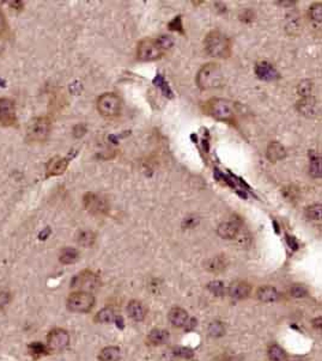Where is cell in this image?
I'll list each match as a JSON object with an SVG mask.
<instances>
[{
    "label": "cell",
    "instance_id": "1",
    "mask_svg": "<svg viewBox=\"0 0 322 361\" xmlns=\"http://www.w3.org/2000/svg\"><path fill=\"white\" fill-rule=\"evenodd\" d=\"M174 42L169 36H159L157 39H143L137 46V58L140 61H155L163 57Z\"/></svg>",
    "mask_w": 322,
    "mask_h": 361
},
{
    "label": "cell",
    "instance_id": "2",
    "mask_svg": "<svg viewBox=\"0 0 322 361\" xmlns=\"http://www.w3.org/2000/svg\"><path fill=\"white\" fill-rule=\"evenodd\" d=\"M204 47L208 55L219 59L229 58L232 51L229 37L218 30H212L206 35L204 40Z\"/></svg>",
    "mask_w": 322,
    "mask_h": 361
},
{
    "label": "cell",
    "instance_id": "3",
    "mask_svg": "<svg viewBox=\"0 0 322 361\" xmlns=\"http://www.w3.org/2000/svg\"><path fill=\"white\" fill-rule=\"evenodd\" d=\"M200 90L217 89L223 85V72L218 64H206L198 72L196 78Z\"/></svg>",
    "mask_w": 322,
    "mask_h": 361
},
{
    "label": "cell",
    "instance_id": "4",
    "mask_svg": "<svg viewBox=\"0 0 322 361\" xmlns=\"http://www.w3.org/2000/svg\"><path fill=\"white\" fill-rule=\"evenodd\" d=\"M205 109L212 117L218 121H235L236 105L234 102L225 98H212L206 102Z\"/></svg>",
    "mask_w": 322,
    "mask_h": 361
},
{
    "label": "cell",
    "instance_id": "5",
    "mask_svg": "<svg viewBox=\"0 0 322 361\" xmlns=\"http://www.w3.org/2000/svg\"><path fill=\"white\" fill-rule=\"evenodd\" d=\"M52 122L48 117L38 116L29 121L25 131V139L29 143H42L51 134Z\"/></svg>",
    "mask_w": 322,
    "mask_h": 361
},
{
    "label": "cell",
    "instance_id": "6",
    "mask_svg": "<svg viewBox=\"0 0 322 361\" xmlns=\"http://www.w3.org/2000/svg\"><path fill=\"white\" fill-rule=\"evenodd\" d=\"M66 305L71 312L85 313L93 310V307L95 306V297L90 292L77 290V292L70 294V297L67 298Z\"/></svg>",
    "mask_w": 322,
    "mask_h": 361
},
{
    "label": "cell",
    "instance_id": "7",
    "mask_svg": "<svg viewBox=\"0 0 322 361\" xmlns=\"http://www.w3.org/2000/svg\"><path fill=\"white\" fill-rule=\"evenodd\" d=\"M122 102L117 95L113 92L103 93L97 99V110L105 117H115L121 113Z\"/></svg>",
    "mask_w": 322,
    "mask_h": 361
},
{
    "label": "cell",
    "instance_id": "8",
    "mask_svg": "<svg viewBox=\"0 0 322 361\" xmlns=\"http://www.w3.org/2000/svg\"><path fill=\"white\" fill-rule=\"evenodd\" d=\"M83 206L93 216H106L109 212V201L102 194L87 193L83 196Z\"/></svg>",
    "mask_w": 322,
    "mask_h": 361
},
{
    "label": "cell",
    "instance_id": "9",
    "mask_svg": "<svg viewBox=\"0 0 322 361\" xmlns=\"http://www.w3.org/2000/svg\"><path fill=\"white\" fill-rule=\"evenodd\" d=\"M99 284V277L95 273L91 271H83L72 279L71 287L77 289L78 290H83V292H89V290L96 289Z\"/></svg>",
    "mask_w": 322,
    "mask_h": 361
},
{
    "label": "cell",
    "instance_id": "10",
    "mask_svg": "<svg viewBox=\"0 0 322 361\" xmlns=\"http://www.w3.org/2000/svg\"><path fill=\"white\" fill-rule=\"evenodd\" d=\"M70 335L64 329H53L47 336V348L49 352H63L69 347Z\"/></svg>",
    "mask_w": 322,
    "mask_h": 361
},
{
    "label": "cell",
    "instance_id": "11",
    "mask_svg": "<svg viewBox=\"0 0 322 361\" xmlns=\"http://www.w3.org/2000/svg\"><path fill=\"white\" fill-rule=\"evenodd\" d=\"M17 122L16 104L10 98H0V126L12 127Z\"/></svg>",
    "mask_w": 322,
    "mask_h": 361
},
{
    "label": "cell",
    "instance_id": "12",
    "mask_svg": "<svg viewBox=\"0 0 322 361\" xmlns=\"http://www.w3.org/2000/svg\"><path fill=\"white\" fill-rule=\"evenodd\" d=\"M297 110L306 117L314 119L320 115V103L313 96L303 97L301 101L297 102Z\"/></svg>",
    "mask_w": 322,
    "mask_h": 361
},
{
    "label": "cell",
    "instance_id": "13",
    "mask_svg": "<svg viewBox=\"0 0 322 361\" xmlns=\"http://www.w3.org/2000/svg\"><path fill=\"white\" fill-rule=\"evenodd\" d=\"M69 164L70 160L67 158L60 157V155H55V157L51 158L46 164V178L63 175L67 170Z\"/></svg>",
    "mask_w": 322,
    "mask_h": 361
},
{
    "label": "cell",
    "instance_id": "14",
    "mask_svg": "<svg viewBox=\"0 0 322 361\" xmlns=\"http://www.w3.org/2000/svg\"><path fill=\"white\" fill-rule=\"evenodd\" d=\"M254 71H255L256 77L265 81H274L278 80L280 78L279 72L277 71L276 67L272 64L267 63V61H259V63H256Z\"/></svg>",
    "mask_w": 322,
    "mask_h": 361
},
{
    "label": "cell",
    "instance_id": "15",
    "mask_svg": "<svg viewBox=\"0 0 322 361\" xmlns=\"http://www.w3.org/2000/svg\"><path fill=\"white\" fill-rule=\"evenodd\" d=\"M227 293L231 298L237 299V300H242L246 299L252 293V286L249 284L244 283V281H235L229 286L227 289Z\"/></svg>",
    "mask_w": 322,
    "mask_h": 361
},
{
    "label": "cell",
    "instance_id": "16",
    "mask_svg": "<svg viewBox=\"0 0 322 361\" xmlns=\"http://www.w3.org/2000/svg\"><path fill=\"white\" fill-rule=\"evenodd\" d=\"M266 155H267L268 160L276 163V161L283 160L286 157V149L283 144L278 142H271L267 146Z\"/></svg>",
    "mask_w": 322,
    "mask_h": 361
},
{
    "label": "cell",
    "instance_id": "17",
    "mask_svg": "<svg viewBox=\"0 0 322 361\" xmlns=\"http://www.w3.org/2000/svg\"><path fill=\"white\" fill-rule=\"evenodd\" d=\"M238 231H240V224L236 221L221 222L217 228V233L224 239L235 238V237L237 236Z\"/></svg>",
    "mask_w": 322,
    "mask_h": 361
},
{
    "label": "cell",
    "instance_id": "18",
    "mask_svg": "<svg viewBox=\"0 0 322 361\" xmlns=\"http://www.w3.org/2000/svg\"><path fill=\"white\" fill-rule=\"evenodd\" d=\"M168 318H169V322L174 327L176 328H183L186 324H187L188 317L187 311L181 309V307H174L169 311V315H168Z\"/></svg>",
    "mask_w": 322,
    "mask_h": 361
},
{
    "label": "cell",
    "instance_id": "19",
    "mask_svg": "<svg viewBox=\"0 0 322 361\" xmlns=\"http://www.w3.org/2000/svg\"><path fill=\"white\" fill-rule=\"evenodd\" d=\"M127 313L133 321L141 322L146 316V310L144 305L138 300H131L127 305Z\"/></svg>",
    "mask_w": 322,
    "mask_h": 361
},
{
    "label": "cell",
    "instance_id": "20",
    "mask_svg": "<svg viewBox=\"0 0 322 361\" xmlns=\"http://www.w3.org/2000/svg\"><path fill=\"white\" fill-rule=\"evenodd\" d=\"M256 295H258L259 300L264 301V303H273L280 298V293L272 286L260 287Z\"/></svg>",
    "mask_w": 322,
    "mask_h": 361
},
{
    "label": "cell",
    "instance_id": "21",
    "mask_svg": "<svg viewBox=\"0 0 322 361\" xmlns=\"http://www.w3.org/2000/svg\"><path fill=\"white\" fill-rule=\"evenodd\" d=\"M170 335L167 330L163 329H153L150 331L149 336H147V340L149 342L151 343L153 346H159V345H164L169 341Z\"/></svg>",
    "mask_w": 322,
    "mask_h": 361
},
{
    "label": "cell",
    "instance_id": "22",
    "mask_svg": "<svg viewBox=\"0 0 322 361\" xmlns=\"http://www.w3.org/2000/svg\"><path fill=\"white\" fill-rule=\"evenodd\" d=\"M79 260V251L75 248H64L60 252L59 261L63 265H72Z\"/></svg>",
    "mask_w": 322,
    "mask_h": 361
},
{
    "label": "cell",
    "instance_id": "23",
    "mask_svg": "<svg viewBox=\"0 0 322 361\" xmlns=\"http://www.w3.org/2000/svg\"><path fill=\"white\" fill-rule=\"evenodd\" d=\"M121 351L119 347H106L101 351V353L99 355L100 361H117L120 359Z\"/></svg>",
    "mask_w": 322,
    "mask_h": 361
},
{
    "label": "cell",
    "instance_id": "24",
    "mask_svg": "<svg viewBox=\"0 0 322 361\" xmlns=\"http://www.w3.org/2000/svg\"><path fill=\"white\" fill-rule=\"evenodd\" d=\"M96 240V234L93 232V231H81L77 237V243L79 245L84 246V248H90V246L94 245Z\"/></svg>",
    "mask_w": 322,
    "mask_h": 361
},
{
    "label": "cell",
    "instance_id": "25",
    "mask_svg": "<svg viewBox=\"0 0 322 361\" xmlns=\"http://www.w3.org/2000/svg\"><path fill=\"white\" fill-rule=\"evenodd\" d=\"M28 352L32 358H35V359H38V358H42L44 355L49 354V351L48 348H47V346L41 342L30 343V345L28 346Z\"/></svg>",
    "mask_w": 322,
    "mask_h": 361
},
{
    "label": "cell",
    "instance_id": "26",
    "mask_svg": "<svg viewBox=\"0 0 322 361\" xmlns=\"http://www.w3.org/2000/svg\"><path fill=\"white\" fill-rule=\"evenodd\" d=\"M310 175L314 178L321 177V158L320 154H316L315 152H310Z\"/></svg>",
    "mask_w": 322,
    "mask_h": 361
},
{
    "label": "cell",
    "instance_id": "27",
    "mask_svg": "<svg viewBox=\"0 0 322 361\" xmlns=\"http://www.w3.org/2000/svg\"><path fill=\"white\" fill-rule=\"evenodd\" d=\"M115 319V315H114V311L109 307H105L101 311H99L95 317V321L99 323H102V324H108V323L114 322Z\"/></svg>",
    "mask_w": 322,
    "mask_h": 361
},
{
    "label": "cell",
    "instance_id": "28",
    "mask_svg": "<svg viewBox=\"0 0 322 361\" xmlns=\"http://www.w3.org/2000/svg\"><path fill=\"white\" fill-rule=\"evenodd\" d=\"M268 358L272 361H284L286 359V353L278 345H273L268 348Z\"/></svg>",
    "mask_w": 322,
    "mask_h": 361
},
{
    "label": "cell",
    "instance_id": "29",
    "mask_svg": "<svg viewBox=\"0 0 322 361\" xmlns=\"http://www.w3.org/2000/svg\"><path fill=\"white\" fill-rule=\"evenodd\" d=\"M208 289L212 294H215V297H224L225 295V286H224V284L221 281H211L208 285Z\"/></svg>",
    "mask_w": 322,
    "mask_h": 361
},
{
    "label": "cell",
    "instance_id": "30",
    "mask_svg": "<svg viewBox=\"0 0 322 361\" xmlns=\"http://www.w3.org/2000/svg\"><path fill=\"white\" fill-rule=\"evenodd\" d=\"M322 216L321 204H315L306 208V217L309 220H320Z\"/></svg>",
    "mask_w": 322,
    "mask_h": 361
},
{
    "label": "cell",
    "instance_id": "31",
    "mask_svg": "<svg viewBox=\"0 0 322 361\" xmlns=\"http://www.w3.org/2000/svg\"><path fill=\"white\" fill-rule=\"evenodd\" d=\"M209 335L211 337H215V339H218V337H221L225 333V328L221 324L220 322H212L211 324L209 325Z\"/></svg>",
    "mask_w": 322,
    "mask_h": 361
},
{
    "label": "cell",
    "instance_id": "32",
    "mask_svg": "<svg viewBox=\"0 0 322 361\" xmlns=\"http://www.w3.org/2000/svg\"><path fill=\"white\" fill-rule=\"evenodd\" d=\"M309 17L316 23H321L322 20V4L315 2L309 7Z\"/></svg>",
    "mask_w": 322,
    "mask_h": 361
},
{
    "label": "cell",
    "instance_id": "33",
    "mask_svg": "<svg viewBox=\"0 0 322 361\" xmlns=\"http://www.w3.org/2000/svg\"><path fill=\"white\" fill-rule=\"evenodd\" d=\"M173 354L175 357L181 358V359H192L194 357V352L188 347H181V346H176L173 348Z\"/></svg>",
    "mask_w": 322,
    "mask_h": 361
},
{
    "label": "cell",
    "instance_id": "34",
    "mask_svg": "<svg viewBox=\"0 0 322 361\" xmlns=\"http://www.w3.org/2000/svg\"><path fill=\"white\" fill-rule=\"evenodd\" d=\"M312 90H313V83H312V80H309V79H306V80L301 81L300 85H298V87H297L298 95H301L303 97L310 96Z\"/></svg>",
    "mask_w": 322,
    "mask_h": 361
},
{
    "label": "cell",
    "instance_id": "35",
    "mask_svg": "<svg viewBox=\"0 0 322 361\" xmlns=\"http://www.w3.org/2000/svg\"><path fill=\"white\" fill-rule=\"evenodd\" d=\"M290 294L294 298H304L308 295V289L303 285H294L290 289Z\"/></svg>",
    "mask_w": 322,
    "mask_h": 361
},
{
    "label": "cell",
    "instance_id": "36",
    "mask_svg": "<svg viewBox=\"0 0 322 361\" xmlns=\"http://www.w3.org/2000/svg\"><path fill=\"white\" fill-rule=\"evenodd\" d=\"M224 265H225V263H224V258L219 256V257L212 258V260L210 261L209 265L206 267H208L209 271L218 272V271H221V269L224 268Z\"/></svg>",
    "mask_w": 322,
    "mask_h": 361
},
{
    "label": "cell",
    "instance_id": "37",
    "mask_svg": "<svg viewBox=\"0 0 322 361\" xmlns=\"http://www.w3.org/2000/svg\"><path fill=\"white\" fill-rule=\"evenodd\" d=\"M183 24H182V18L181 16H177L174 18L171 22L169 23V25H168V28H169V30H173V31H179L181 32V34H183Z\"/></svg>",
    "mask_w": 322,
    "mask_h": 361
},
{
    "label": "cell",
    "instance_id": "38",
    "mask_svg": "<svg viewBox=\"0 0 322 361\" xmlns=\"http://www.w3.org/2000/svg\"><path fill=\"white\" fill-rule=\"evenodd\" d=\"M11 301V294L7 290L0 289V310L6 307Z\"/></svg>",
    "mask_w": 322,
    "mask_h": 361
},
{
    "label": "cell",
    "instance_id": "39",
    "mask_svg": "<svg viewBox=\"0 0 322 361\" xmlns=\"http://www.w3.org/2000/svg\"><path fill=\"white\" fill-rule=\"evenodd\" d=\"M6 29H7L6 18H5V14L1 11V8H0V36L6 31Z\"/></svg>",
    "mask_w": 322,
    "mask_h": 361
},
{
    "label": "cell",
    "instance_id": "40",
    "mask_svg": "<svg viewBox=\"0 0 322 361\" xmlns=\"http://www.w3.org/2000/svg\"><path fill=\"white\" fill-rule=\"evenodd\" d=\"M87 133V128H85L84 125H77L75 128H73V136L76 138H81Z\"/></svg>",
    "mask_w": 322,
    "mask_h": 361
},
{
    "label": "cell",
    "instance_id": "41",
    "mask_svg": "<svg viewBox=\"0 0 322 361\" xmlns=\"http://www.w3.org/2000/svg\"><path fill=\"white\" fill-rule=\"evenodd\" d=\"M286 240H288V244L292 249V250H297L298 243H297V240H296V238H295V237L286 236Z\"/></svg>",
    "mask_w": 322,
    "mask_h": 361
},
{
    "label": "cell",
    "instance_id": "42",
    "mask_svg": "<svg viewBox=\"0 0 322 361\" xmlns=\"http://www.w3.org/2000/svg\"><path fill=\"white\" fill-rule=\"evenodd\" d=\"M185 327H186V330H187V331H191V330H193V329H194V328H196V327H197V319H196V318L188 319L187 324H186V325H185Z\"/></svg>",
    "mask_w": 322,
    "mask_h": 361
},
{
    "label": "cell",
    "instance_id": "43",
    "mask_svg": "<svg viewBox=\"0 0 322 361\" xmlns=\"http://www.w3.org/2000/svg\"><path fill=\"white\" fill-rule=\"evenodd\" d=\"M115 324H116V327L119 328V329H123L125 328V323H123V318L121 316H115Z\"/></svg>",
    "mask_w": 322,
    "mask_h": 361
},
{
    "label": "cell",
    "instance_id": "44",
    "mask_svg": "<svg viewBox=\"0 0 322 361\" xmlns=\"http://www.w3.org/2000/svg\"><path fill=\"white\" fill-rule=\"evenodd\" d=\"M49 234H51V227H46L42 231V232L40 233V236H38V238H40V239H47V237H48Z\"/></svg>",
    "mask_w": 322,
    "mask_h": 361
},
{
    "label": "cell",
    "instance_id": "45",
    "mask_svg": "<svg viewBox=\"0 0 322 361\" xmlns=\"http://www.w3.org/2000/svg\"><path fill=\"white\" fill-rule=\"evenodd\" d=\"M321 323H322L321 317H319V318H315L314 321H313V324H314V327L316 328V329H321V327H322Z\"/></svg>",
    "mask_w": 322,
    "mask_h": 361
}]
</instances>
